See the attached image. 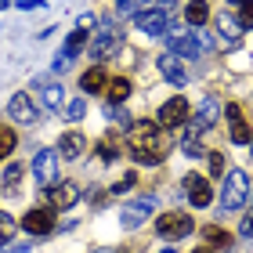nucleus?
<instances>
[{"label":"nucleus","mask_w":253,"mask_h":253,"mask_svg":"<svg viewBox=\"0 0 253 253\" xmlns=\"http://www.w3.org/2000/svg\"><path fill=\"white\" fill-rule=\"evenodd\" d=\"M123 145L141 167H156V163H163V156H167V134H163V126H156L152 120L130 123L126 134H123Z\"/></svg>","instance_id":"f257e3e1"},{"label":"nucleus","mask_w":253,"mask_h":253,"mask_svg":"<svg viewBox=\"0 0 253 253\" xmlns=\"http://www.w3.org/2000/svg\"><path fill=\"white\" fill-rule=\"evenodd\" d=\"M120 47H123V29H120L112 18H101L98 29H94V37H90V54H94V65L105 62V58H112Z\"/></svg>","instance_id":"f03ea898"},{"label":"nucleus","mask_w":253,"mask_h":253,"mask_svg":"<svg viewBox=\"0 0 253 253\" xmlns=\"http://www.w3.org/2000/svg\"><path fill=\"white\" fill-rule=\"evenodd\" d=\"M246 195H250V174H246V170H232V174L224 177L221 206H224V210H243Z\"/></svg>","instance_id":"7ed1b4c3"},{"label":"nucleus","mask_w":253,"mask_h":253,"mask_svg":"<svg viewBox=\"0 0 253 253\" xmlns=\"http://www.w3.org/2000/svg\"><path fill=\"white\" fill-rule=\"evenodd\" d=\"M58 159H62L58 148H40V152L33 156V174H37V185L43 192L58 181Z\"/></svg>","instance_id":"20e7f679"},{"label":"nucleus","mask_w":253,"mask_h":253,"mask_svg":"<svg viewBox=\"0 0 253 253\" xmlns=\"http://www.w3.org/2000/svg\"><path fill=\"white\" fill-rule=\"evenodd\" d=\"M167 40L174 47L177 58H199L203 47H199V33H192L188 26H170L167 29Z\"/></svg>","instance_id":"39448f33"},{"label":"nucleus","mask_w":253,"mask_h":253,"mask_svg":"<svg viewBox=\"0 0 253 253\" xmlns=\"http://www.w3.org/2000/svg\"><path fill=\"white\" fill-rule=\"evenodd\" d=\"M134 22H137V29H141V33H148V37H167V29H170V11L148 7V11H137Z\"/></svg>","instance_id":"423d86ee"},{"label":"nucleus","mask_w":253,"mask_h":253,"mask_svg":"<svg viewBox=\"0 0 253 253\" xmlns=\"http://www.w3.org/2000/svg\"><path fill=\"white\" fill-rule=\"evenodd\" d=\"M213 26H217V37H221L224 47H239L243 43V26H239V18L232 15V11H217V18H213Z\"/></svg>","instance_id":"0eeeda50"},{"label":"nucleus","mask_w":253,"mask_h":253,"mask_svg":"<svg viewBox=\"0 0 253 253\" xmlns=\"http://www.w3.org/2000/svg\"><path fill=\"white\" fill-rule=\"evenodd\" d=\"M80 203V185H73V181H54V185L47 188V206L51 210H69V206Z\"/></svg>","instance_id":"6e6552de"},{"label":"nucleus","mask_w":253,"mask_h":253,"mask_svg":"<svg viewBox=\"0 0 253 253\" xmlns=\"http://www.w3.org/2000/svg\"><path fill=\"white\" fill-rule=\"evenodd\" d=\"M192 228H195V224H192L188 213H163V217L156 221V232L163 235V239H185Z\"/></svg>","instance_id":"1a4fd4ad"},{"label":"nucleus","mask_w":253,"mask_h":253,"mask_svg":"<svg viewBox=\"0 0 253 253\" xmlns=\"http://www.w3.org/2000/svg\"><path fill=\"white\" fill-rule=\"evenodd\" d=\"M22 228H26L29 235H47V232H54V210H51V206H33V210L22 217Z\"/></svg>","instance_id":"9d476101"},{"label":"nucleus","mask_w":253,"mask_h":253,"mask_svg":"<svg viewBox=\"0 0 253 253\" xmlns=\"http://www.w3.org/2000/svg\"><path fill=\"white\" fill-rule=\"evenodd\" d=\"M7 112H11V120H15V123H37V120H40L37 101H33V98L26 94V90L11 94V101H7Z\"/></svg>","instance_id":"9b49d317"},{"label":"nucleus","mask_w":253,"mask_h":253,"mask_svg":"<svg viewBox=\"0 0 253 253\" xmlns=\"http://www.w3.org/2000/svg\"><path fill=\"white\" fill-rule=\"evenodd\" d=\"M152 199H137V203H126L123 210H120V224L126 228V232H134V228H141L148 217H152Z\"/></svg>","instance_id":"f8f14e48"},{"label":"nucleus","mask_w":253,"mask_h":253,"mask_svg":"<svg viewBox=\"0 0 253 253\" xmlns=\"http://www.w3.org/2000/svg\"><path fill=\"white\" fill-rule=\"evenodd\" d=\"M224 112H228V137H232L235 145L253 141V130H250V123H246V116H243V109H239V105H228Z\"/></svg>","instance_id":"ddd939ff"},{"label":"nucleus","mask_w":253,"mask_h":253,"mask_svg":"<svg viewBox=\"0 0 253 253\" xmlns=\"http://www.w3.org/2000/svg\"><path fill=\"white\" fill-rule=\"evenodd\" d=\"M156 65H159V73H163V80H167V84H174V87H185V84H188L185 62H181L174 51H170V54H163V58H159Z\"/></svg>","instance_id":"4468645a"},{"label":"nucleus","mask_w":253,"mask_h":253,"mask_svg":"<svg viewBox=\"0 0 253 253\" xmlns=\"http://www.w3.org/2000/svg\"><path fill=\"white\" fill-rule=\"evenodd\" d=\"M185 192H188L192 206H210V199H213V188H210V181L203 174H188L185 177Z\"/></svg>","instance_id":"2eb2a0df"},{"label":"nucleus","mask_w":253,"mask_h":253,"mask_svg":"<svg viewBox=\"0 0 253 253\" xmlns=\"http://www.w3.org/2000/svg\"><path fill=\"white\" fill-rule=\"evenodd\" d=\"M188 123V101L185 98H170L159 109V126H185Z\"/></svg>","instance_id":"dca6fc26"},{"label":"nucleus","mask_w":253,"mask_h":253,"mask_svg":"<svg viewBox=\"0 0 253 253\" xmlns=\"http://www.w3.org/2000/svg\"><path fill=\"white\" fill-rule=\"evenodd\" d=\"M84 148H87V141H84V134H80V130H65L62 141H58V152L65 159H80V156H84Z\"/></svg>","instance_id":"f3484780"},{"label":"nucleus","mask_w":253,"mask_h":253,"mask_svg":"<svg viewBox=\"0 0 253 253\" xmlns=\"http://www.w3.org/2000/svg\"><path fill=\"white\" fill-rule=\"evenodd\" d=\"M105 98H109V105H123V101L130 98V80L126 76H112L105 84Z\"/></svg>","instance_id":"a211bd4d"},{"label":"nucleus","mask_w":253,"mask_h":253,"mask_svg":"<svg viewBox=\"0 0 253 253\" xmlns=\"http://www.w3.org/2000/svg\"><path fill=\"white\" fill-rule=\"evenodd\" d=\"M65 90L58 87V84H40V105L47 109V112H58V109H65Z\"/></svg>","instance_id":"6ab92c4d"},{"label":"nucleus","mask_w":253,"mask_h":253,"mask_svg":"<svg viewBox=\"0 0 253 253\" xmlns=\"http://www.w3.org/2000/svg\"><path fill=\"white\" fill-rule=\"evenodd\" d=\"M105 84H109V76H105V69H87L84 76H80V87L87 90V94H101V90H105Z\"/></svg>","instance_id":"aec40b11"},{"label":"nucleus","mask_w":253,"mask_h":253,"mask_svg":"<svg viewBox=\"0 0 253 253\" xmlns=\"http://www.w3.org/2000/svg\"><path fill=\"white\" fill-rule=\"evenodd\" d=\"M206 18H210V4H206V0H192V4L185 7V22L188 26H203Z\"/></svg>","instance_id":"412c9836"},{"label":"nucleus","mask_w":253,"mask_h":253,"mask_svg":"<svg viewBox=\"0 0 253 253\" xmlns=\"http://www.w3.org/2000/svg\"><path fill=\"white\" fill-rule=\"evenodd\" d=\"M217 116H221V101H217V98H203V105H199V112H195V120H199L203 126H210Z\"/></svg>","instance_id":"4be33fe9"},{"label":"nucleus","mask_w":253,"mask_h":253,"mask_svg":"<svg viewBox=\"0 0 253 253\" xmlns=\"http://www.w3.org/2000/svg\"><path fill=\"white\" fill-rule=\"evenodd\" d=\"M87 40H90V37H87L84 29H73V33H69V40H65V47H62V54H69V58H76V54L84 51V43H87Z\"/></svg>","instance_id":"5701e85b"},{"label":"nucleus","mask_w":253,"mask_h":253,"mask_svg":"<svg viewBox=\"0 0 253 253\" xmlns=\"http://www.w3.org/2000/svg\"><path fill=\"white\" fill-rule=\"evenodd\" d=\"M98 156H101V163H112V159L120 156V145H116V134H109V137H101L98 141Z\"/></svg>","instance_id":"b1692460"},{"label":"nucleus","mask_w":253,"mask_h":253,"mask_svg":"<svg viewBox=\"0 0 253 253\" xmlns=\"http://www.w3.org/2000/svg\"><path fill=\"white\" fill-rule=\"evenodd\" d=\"M203 235H206V243H210L213 250H228V246H232V235H228L224 228H206Z\"/></svg>","instance_id":"393cba45"},{"label":"nucleus","mask_w":253,"mask_h":253,"mask_svg":"<svg viewBox=\"0 0 253 253\" xmlns=\"http://www.w3.org/2000/svg\"><path fill=\"white\" fill-rule=\"evenodd\" d=\"M15 232H18V224H15V217L11 213H4L0 210V246H7L11 239H15Z\"/></svg>","instance_id":"a878e982"},{"label":"nucleus","mask_w":253,"mask_h":253,"mask_svg":"<svg viewBox=\"0 0 253 253\" xmlns=\"http://www.w3.org/2000/svg\"><path fill=\"white\" fill-rule=\"evenodd\" d=\"M15 145H18V134L11 130V126H0V159L15 152Z\"/></svg>","instance_id":"bb28decb"},{"label":"nucleus","mask_w":253,"mask_h":253,"mask_svg":"<svg viewBox=\"0 0 253 253\" xmlns=\"http://www.w3.org/2000/svg\"><path fill=\"white\" fill-rule=\"evenodd\" d=\"M18 181H22V167H18V163H11V167L4 170V188H7V192H15V188H18Z\"/></svg>","instance_id":"cd10ccee"},{"label":"nucleus","mask_w":253,"mask_h":253,"mask_svg":"<svg viewBox=\"0 0 253 253\" xmlns=\"http://www.w3.org/2000/svg\"><path fill=\"white\" fill-rule=\"evenodd\" d=\"M239 26L243 29H253V0H243V4H239Z\"/></svg>","instance_id":"c85d7f7f"},{"label":"nucleus","mask_w":253,"mask_h":253,"mask_svg":"<svg viewBox=\"0 0 253 253\" xmlns=\"http://www.w3.org/2000/svg\"><path fill=\"white\" fill-rule=\"evenodd\" d=\"M84 112H87L84 98H73V101L65 105V120H84Z\"/></svg>","instance_id":"c756f323"},{"label":"nucleus","mask_w":253,"mask_h":253,"mask_svg":"<svg viewBox=\"0 0 253 253\" xmlns=\"http://www.w3.org/2000/svg\"><path fill=\"white\" fill-rule=\"evenodd\" d=\"M206 163H210V177H221L224 174V156L221 152H206Z\"/></svg>","instance_id":"7c9ffc66"},{"label":"nucleus","mask_w":253,"mask_h":253,"mask_svg":"<svg viewBox=\"0 0 253 253\" xmlns=\"http://www.w3.org/2000/svg\"><path fill=\"white\" fill-rule=\"evenodd\" d=\"M239 235H243L246 243H253V210L243 213V228H239Z\"/></svg>","instance_id":"2f4dec72"},{"label":"nucleus","mask_w":253,"mask_h":253,"mask_svg":"<svg viewBox=\"0 0 253 253\" xmlns=\"http://www.w3.org/2000/svg\"><path fill=\"white\" fill-rule=\"evenodd\" d=\"M76 29H84V33H87V29H98V15H90V11H84V15L76 18Z\"/></svg>","instance_id":"473e14b6"},{"label":"nucleus","mask_w":253,"mask_h":253,"mask_svg":"<svg viewBox=\"0 0 253 253\" xmlns=\"http://www.w3.org/2000/svg\"><path fill=\"white\" fill-rule=\"evenodd\" d=\"M134 185H137V177H134V174H126V177L120 181V185H112V192H116V195H123V192H130Z\"/></svg>","instance_id":"72a5a7b5"},{"label":"nucleus","mask_w":253,"mask_h":253,"mask_svg":"<svg viewBox=\"0 0 253 253\" xmlns=\"http://www.w3.org/2000/svg\"><path fill=\"white\" fill-rule=\"evenodd\" d=\"M33 246L29 243H22V246H0V253H29Z\"/></svg>","instance_id":"f704fd0d"},{"label":"nucleus","mask_w":253,"mask_h":253,"mask_svg":"<svg viewBox=\"0 0 253 253\" xmlns=\"http://www.w3.org/2000/svg\"><path fill=\"white\" fill-rule=\"evenodd\" d=\"M37 4H40V0H18V7H37ZM40 7H43V4H40Z\"/></svg>","instance_id":"c9c22d12"},{"label":"nucleus","mask_w":253,"mask_h":253,"mask_svg":"<svg viewBox=\"0 0 253 253\" xmlns=\"http://www.w3.org/2000/svg\"><path fill=\"white\" fill-rule=\"evenodd\" d=\"M116 4H120V7H123V4H130V0H116Z\"/></svg>","instance_id":"e433bc0d"},{"label":"nucleus","mask_w":253,"mask_h":253,"mask_svg":"<svg viewBox=\"0 0 253 253\" xmlns=\"http://www.w3.org/2000/svg\"><path fill=\"white\" fill-rule=\"evenodd\" d=\"M4 7H7V0H0V11H4Z\"/></svg>","instance_id":"4c0bfd02"},{"label":"nucleus","mask_w":253,"mask_h":253,"mask_svg":"<svg viewBox=\"0 0 253 253\" xmlns=\"http://www.w3.org/2000/svg\"><path fill=\"white\" fill-rule=\"evenodd\" d=\"M232 4H243V0H232Z\"/></svg>","instance_id":"58836bf2"},{"label":"nucleus","mask_w":253,"mask_h":253,"mask_svg":"<svg viewBox=\"0 0 253 253\" xmlns=\"http://www.w3.org/2000/svg\"><path fill=\"white\" fill-rule=\"evenodd\" d=\"M163 253H174V250H163Z\"/></svg>","instance_id":"ea45409f"},{"label":"nucleus","mask_w":253,"mask_h":253,"mask_svg":"<svg viewBox=\"0 0 253 253\" xmlns=\"http://www.w3.org/2000/svg\"><path fill=\"white\" fill-rule=\"evenodd\" d=\"M195 253H206V250H195Z\"/></svg>","instance_id":"a19ab883"}]
</instances>
